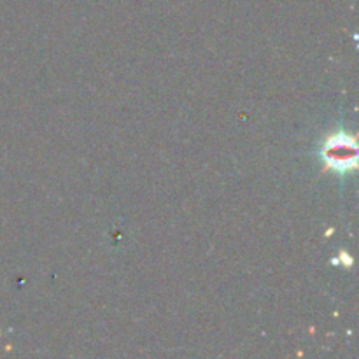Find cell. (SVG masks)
Returning a JSON list of instances; mask_svg holds the SVG:
<instances>
[{"label": "cell", "mask_w": 359, "mask_h": 359, "mask_svg": "<svg viewBox=\"0 0 359 359\" xmlns=\"http://www.w3.org/2000/svg\"><path fill=\"white\" fill-rule=\"evenodd\" d=\"M359 147L356 139L347 133H335L328 137L323 146V160L333 170L340 174L354 170L358 165Z\"/></svg>", "instance_id": "obj_1"}]
</instances>
